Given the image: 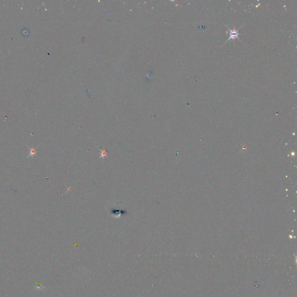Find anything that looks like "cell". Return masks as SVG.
<instances>
[{
	"label": "cell",
	"instance_id": "1",
	"mask_svg": "<svg viewBox=\"0 0 297 297\" xmlns=\"http://www.w3.org/2000/svg\"><path fill=\"white\" fill-rule=\"evenodd\" d=\"M226 27H227V30H229V39L227 40V41H226V42H227V41H229V40H235V39H237V40H238L239 41H241V40L239 39V37H238V35H239L238 31H239V30H240L241 28H242V27H243V26H242L241 27L239 28L238 29H230L229 27H228L227 26H226Z\"/></svg>",
	"mask_w": 297,
	"mask_h": 297
},
{
	"label": "cell",
	"instance_id": "2",
	"mask_svg": "<svg viewBox=\"0 0 297 297\" xmlns=\"http://www.w3.org/2000/svg\"><path fill=\"white\" fill-rule=\"evenodd\" d=\"M36 153V150L34 149V148H32L31 149V154L30 155H32L33 156L34 154Z\"/></svg>",
	"mask_w": 297,
	"mask_h": 297
}]
</instances>
